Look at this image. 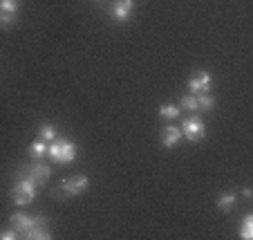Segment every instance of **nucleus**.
I'll list each match as a JSON object with an SVG mask.
<instances>
[{
	"mask_svg": "<svg viewBox=\"0 0 253 240\" xmlns=\"http://www.w3.org/2000/svg\"><path fill=\"white\" fill-rule=\"evenodd\" d=\"M36 191H39V184L34 182L32 178H25V175L18 173L16 184L11 187V202L18 204V207H27V204H32L34 202Z\"/></svg>",
	"mask_w": 253,
	"mask_h": 240,
	"instance_id": "f257e3e1",
	"label": "nucleus"
},
{
	"mask_svg": "<svg viewBox=\"0 0 253 240\" xmlns=\"http://www.w3.org/2000/svg\"><path fill=\"white\" fill-rule=\"evenodd\" d=\"M77 144H72L70 140H65V137H56V140H52L47 144V155L52 162H58V164H70L77 159Z\"/></svg>",
	"mask_w": 253,
	"mask_h": 240,
	"instance_id": "f03ea898",
	"label": "nucleus"
},
{
	"mask_svg": "<svg viewBox=\"0 0 253 240\" xmlns=\"http://www.w3.org/2000/svg\"><path fill=\"white\" fill-rule=\"evenodd\" d=\"M87 184H90L87 175H72V178H65L61 182V187H58V195L61 197H77V195H81V193L87 191Z\"/></svg>",
	"mask_w": 253,
	"mask_h": 240,
	"instance_id": "7ed1b4c3",
	"label": "nucleus"
},
{
	"mask_svg": "<svg viewBox=\"0 0 253 240\" xmlns=\"http://www.w3.org/2000/svg\"><path fill=\"white\" fill-rule=\"evenodd\" d=\"M43 220H45L43 213H34V216H29V213H14V216L9 218V227L18 236H25L27 231H32L34 227L39 225V222H43Z\"/></svg>",
	"mask_w": 253,
	"mask_h": 240,
	"instance_id": "20e7f679",
	"label": "nucleus"
},
{
	"mask_svg": "<svg viewBox=\"0 0 253 240\" xmlns=\"http://www.w3.org/2000/svg\"><path fill=\"white\" fill-rule=\"evenodd\" d=\"M20 175H25V178H32L34 182L39 184V187H43V184H47V180L52 178V168L45 166L41 159H34V164L20 168Z\"/></svg>",
	"mask_w": 253,
	"mask_h": 240,
	"instance_id": "39448f33",
	"label": "nucleus"
},
{
	"mask_svg": "<svg viewBox=\"0 0 253 240\" xmlns=\"http://www.w3.org/2000/svg\"><path fill=\"white\" fill-rule=\"evenodd\" d=\"M182 133L188 142H200V140H204L206 126L200 117H188V119L182 121Z\"/></svg>",
	"mask_w": 253,
	"mask_h": 240,
	"instance_id": "423d86ee",
	"label": "nucleus"
},
{
	"mask_svg": "<svg viewBox=\"0 0 253 240\" xmlns=\"http://www.w3.org/2000/svg\"><path fill=\"white\" fill-rule=\"evenodd\" d=\"M188 90L193 95H200V92H209L211 90V74L206 70H200L195 72L191 79H188Z\"/></svg>",
	"mask_w": 253,
	"mask_h": 240,
	"instance_id": "0eeeda50",
	"label": "nucleus"
},
{
	"mask_svg": "<svg viewBox=\"0 0 253 240\" xmlns=\"http://www.w3.org/2000/svg\"><path fill=\"white\" fill-rule=\"evenodd\" d=\"M132 7H134L132 0H115V5H112V18L119 20V23L130 20V16H132Z\"/></svg>",
	"mask_w": 253,
	"mask_h": 240,
	"instance_id": "6e6552de",
	"label": "nucleus"
},
{
	"mask_svg": "<svg viewBox=\"0 0 253 240\" xmlns=\"http://www.w3.org/2000/svg\"><path fill=\"white\" fill-rule=\"evenodd\" d=\"M179 140H182V128H177V126H166L162 133V144L166 146V148H175L177 144H179Z\"/></svg>",
	"mask_w": 253,
	"mask_h": 240,
	"instance_id": "1a4fd4ad",
	"label": "nucleus"
},
{
	"mask_svg": "<svg viewBox=\"0 0 253 240\" xmlns=\"http://www.w3.org/2000/svg\"><path fill=\"white\" fill-rule=\"evenodd\" d=\"M29 157L32 159H43L45 155H47V142L45 140H36V142H32V146H29Z\"/></svg>",
	"mask_w": 253,
	"mask_h": 240,
	"instance_id": "9d476101",
	"label": "nucleus"
},
{
	"mask_svg": "<svg viewBox=\"0 0 253 240\" xmlns=\"http://www.w3.org/2000/svg\"><path fill=\"white\" fill-rule=\"evenodd\" d=\"M195 99H197V110H211L215 106V96L211 92H200Z\"/></svg>",
	"mask_w": 253,
	"mask_h": 240,
	"instance_id": "9b49d317",
	"label": "nucleus"
},
{
	"mask_svg": "<svg viewBox=\"0 0 253 240\" xmlns=\"http://www.w3.org/2000/svg\"><path fill=\"white\" fill-rule=\"evenodd\" d=\"M235 193H222V195H217V209H222V211H231V209L235 207Z\"/></svg>",
	"mask_w": 253,
	"mask_h": 240,
	"instance_id": "f8f14e48",
	"label": "nucleus"
},
{
	"mask_svg": "<svg viewBox=\"0 0 253 240\" xmlns=\"http://www.w3.org/2000/svg\"><path fill=\"white\" fill-rule=\"evenodd\" d=\"M240 236H242V240H251L253 238V213H247V216H244Z\"/></svg>",
	"mask_w": 253,
	"mask_h": 240,
	"instance_id": "ddd939ff",
	"label": "nucleus"
},
{
	"mask_svg": "<svg viewBox=\"0 0 253 240\" xmlns=\"http://www.w3.org/2000/svg\"><path fill=\"white\" fill-rule=\"evenodd\" d=\"M179 115H182V110L177 106H172V103H166V106L159 108V117H164V119H177Z\"/></svg>",
	"mask_w": 253,
	"mask_h": 240,
	"instance_id": "4468645a",
	"label": "nucleus"
},
{
	"mask_svg": "<svg viewBox=\"0 0 253 240\" xmlns=\"http://www.w3.org/2000/svg\"><path fill=\"white\" fill-rule=\"evenodd\" d=\"M41 140H45L49 144L52 140H56V128L52 124H43L41 126Z\"/></svg>",
	"mask_w": 253,
	"mask_h": 240,
	"instance_id": "2eb2a0df",
	"label": "nucleus"
},
{
	"mask_svg": "<svg viewBox=\"0 0 253 240\" xmlns=\"http://www.w3.org/2000/svg\"><path fill=\"white\" fill-rule=\"evenodd\" d=\"M0 9H2V11H9V14H18L20 0H0Z\"/></svg>",
	"mask_w": 253,
	"mask_h": 240,
	"instance_id": "dca6fc26",
	"label": "nucleus"
},
{
	"mask_svg": "<svg viewBox=\"0 0 253 240\" xmlns=\"http://www.w3.org/2000/svg\"><path fill=\"white\" fill-rule=\"evenodd\" d=\"M14 23H16V14H9V11H2V9H0V27H2V29H9Z\"/></svg>",
	"mask_w": 253,
	"mask_h": 240,
	"instance_id": "f3484780",
	"label": "nucleus"
},
{
	"mask_svg": "<svg viewBox=\"0 0 253 240\" xmlns=\"http://www.w3.org/2000/svg\"><path fill=\"white\" fill-rule=\"evenodd\" d=\"M182 108H186V110H197V99H195V95L182 96Z\"/></svg>",
	"mask_w": 253,
	"mask_h": 240,
	"instance_id": "a211bd4d",
	"label": "nucleus"
},
{
	"mask_svg": "<svg viewBox=\"0 0 253 240\" xmlns=\"http://www.w3.org/2000/svg\"><path fill=\"white\" fill-rule=\"evenodd\" d=\"M16 238H18V234L11 227L9 229H0V240H16Z\"/></svg>",
	"mask_w": 253,
	"mask_h": 240,
	"instance_id": "6ab92c4d",
	"label": "nucleus"
},
{
	"mask_svg": "<svg viewBox=\"0 0 253 240\" xmlns=\"http://www.w3.org/2000/svg\"><path fill=\"white\" fill-rule=\"evenodd\" d=\"M92 2H94V5H101V2H103V0H92Z\"/></svg>",
	"mask_w": 253,
	"mask_h": 240,
	"instance_id": "aec40b11",
	"label": "nucleus"
}]
</instances>
